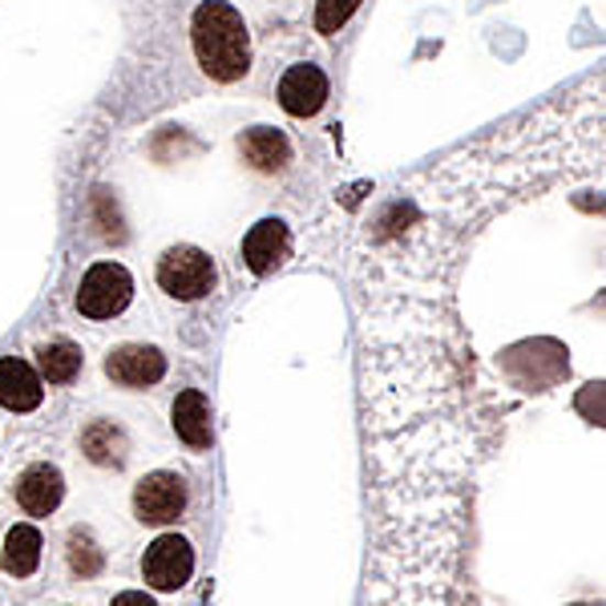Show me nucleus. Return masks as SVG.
Wrapping results in <instances>:
<instances>
[{
	"label": "nucleus",
	"instance_id": "13",
	"mask_svg": "<svg viewBox=\"0 0 606 606\" xmlns=\"http://www.w3.org/2000/svg\"><path fill=\"white\" fill-rule=\"evenodd\" d=\"M41 530L37 526H13V530L4 533V550H0V566L4 574H13V579H29V574H37L41 566Z\"/></svg>",
	"mask_w": 606,
	"mask_h": 606
},
{
	"label": "nucleus",
	"instance_id": "3",
	"mask_svg": "<svg viewBox=\"0 0 606 606\" xmlns=\"http://www.w3.org/2000/svg\"><path fill=\"white\" fill-rule=\"evenodd\" d=\"M130 299H134V275L113 260L93 263L77 287V311L86 320H113L130 308Z\"/></svg>",
	"mask_w": 606,
	"mask_h": 606
},
{
	"label": "nucleus",
	"instance_id": "4",
	"mask_svg": "<svg viewBox=\"0 0 606 606\" xmlns=\"http://www.w3.org/2000/svg\"><path fill=\"white\" fill-rule=\"evenodd\" d=\"M190 506V485L183 473L154 470L134 485V514L142 526H170Z\"/></svg>",
	"mask_w": 606,
	"mask_h": 606
},
{
	"label": "nucleus",
	"instance_id": "9",
	"mask_svg": "<svg viewBox=\"0 0 606 606\" xmlns=\"http://www.w3.org/2000/svg\"><path fill=\"white\" fill-rule=\"evenodd\" d=\"M65 497V477L57 465H29L21 477H16V506L25 509L29 518H49L53 509L62 506Z\"/></svg>",
	"mask_w": 606,
	"mask_h": 606
},
{
	"label": "nucleus",
	"instance_id": "17",
	"mask_svg": "<svg viewBox=\"0 0 606 606\" xmlns=\"http://www.w3.org/2000/svg\"><path fill=\"white\" fill-rule=\"evenodd\" d=\"M110 606H158V603H154L146 591H122Z\"/></svg>",
	"mask_w": 606,
	"mask_h": 606
},
{
	"label": "nucleus",
	"instance_id": "12",
	"mask_svg": "<svg viewBox=\"0 0 606 606\" xmlns=\"http://www.w3.org/2000/svg\"><path fill=\"white\" fill-rule=\"evenodd\" d=\"M239 154H243V162H247L251 170L279 174L287 170V162H291V142H287L279 130H272V125H255V130H243Z\"/></svg>",
	"mask_w": 606,
	"mask_h": 606
},
{
	"label": "nucleus",
	"instance_id": "10",
	"mask_svg": "<svg viewBox=\"0 0 606 606\" xmlns=\"http://www.w3.org/2000/svg\"><path fill=\"white\" fill-rule=\"evenodd\" d=\"M45 400V381L33 364H25L21 356L0 360V405L9 412H33Z\"/></svg>",
	"mask_w": 606,
	"mask_h": 606
},
{
	"label": "nucleus",
	"instance_id": "7",
	"mask_svg": "<svg viewBox=\"0 0 606 606\" xmlns=\"http://www.w3.org/2000/svg\"><path fill=\"white\" fill-rule=\"evenodd\" d=\"M106 376L122 388H150L166 376V356L154 344H122L106 356Z\"/></svg>",
	"mask_w": 606,
	"mask_h": 606
},
{
	"label": "nucleus",
	"instance_id": "1",
	"mask_svg": "<svg viewBox=\"0 0 606 606\" xmlns=\"http://www.w3.org/2000/svg\"><path fill=\"white\" fill-rule=\"evenodd\" d=\"M190 45L198 69L219 81L235 86L251 69V33L247 21L231 0H202L190 16Z\"/></svg>",
	"mask_w": 606,
	"mask_h": 606
},
{
	"label": "nucleus",
	"instance_id": "6",
	"mask_svg": "<svg viewBox=\"0 0 606 606\" xmlns=\"http://www.w3.org/2000/svg\"><path fill=\"white\" fill-rule=\"evenodd\" d=\"M275 98H279V106H284L291 118H316V113L328 106V74L311 62L291 65V69L279 77Z\"/></svg>",
	"mask_w": 606,
	"mask_h": 606
},
{
	"label": "nucleus",
	"instance_id": "15",
	"mask_svg": "<svg viewBox=\"0 0 606 606\" xmlns=\"http://www.w3.org/2000/svg\"><path fill=\"white\" fill-rule=\"evenodd\" d=\"M81 449H86V458L93 465H113L118 470L125 461V453H130V441H125V433L113 421H93L81 433Z\"/></svg>",
	"mask_w": 606,
	"mask_h": 606
},
{
	"label": "nucleus",
	"instance_id": "11",
	"mask_svg": "<svg viewBox=\"0 0 606 606\" xmlns=\"http://www.w3.org/2000/svg\"><path fill=\"white\" fill-rule=\"evenodd\" d=\"M170 425L178 441L190 449H211L214 433H211V405H207V396L198 393V388H183V393L174 396V409H170Z\"/></svg>",
	"mask_w": 606,
	"mask_h": 606
},
{
	"label": "nucleus",
	"instance_id": "2",
	"mask_svg": "<svg viewBox=\"0 0 606 606\" xmlns=\"http://www.w3.org/2000/svg\"><path fill=\"white\" fill-rule=\"evenodd\" d=\"M219 284V267L207 251L190 247V243H178L158 260V287L170 299H183V304H195V299H207Z\"/></svg>",
	"mask_w": 606,
	"mask_h": 606
},
{
	"label": "nucleus",
	"instance_id": "5",
	"mask_svg": "<svg viewBox=\"0 0 606 606\" xmlns=\"http://www.w3.org/2000/svg\"><path fill=\"white\" fill-rule=\"evenodd\" d=\"M195 574V546L186 542L183 533H162L146 546L142 554V579H146L150 591L174 594L183 591L186 582Z\"/></svg>",
	"mask_w": 606,
	"mask_h": 606
},
{
	"label": "nucleus",
	"instance_id": "16",
	"mask_svg": "<svg viewBox=\"0 0 606 606\" xmlns=\"http://www.w3.org/2000/svg\"><path fill=\"white\" fill-rule=\"evenodd\" d=\"M356 9L360 0H320V4H316V33H323V37L340 33Z\"/></svg>",
	"mask_w": 606,
	"mask_h": 606
},
{
	"label": "nucleus",
	"instance_id": "14",
	"mask_svg": "<svg viewBox=\"0 0 606 606\" xmlns=\"http://www.w3.org/2000/svg\"><path fill=\"white\" fill-rule=\"evenodd\" d=\"M37 368H41V381L49 384H69L81 372V348L74 340H45L37 344Z\"/></svg>",
	"mask_w": 606,
	"mask_h": 606
},
{
	"label": "nucleus",
	"instance_id": "8",
	"mask_svg": "<svg viewBox=\"0 0 606 606\" xmlns=\"http://www.w3.org/2000/svg\"><path fill=\"white\" fill-rule=\"evenodd\" d=\"M291 255V231L284 219H260L243 239V263L255 275H272L275 267H284Z\"/></svg>",
	"mask_w": 606,
	"mask_h": 606
}]
</instances>
